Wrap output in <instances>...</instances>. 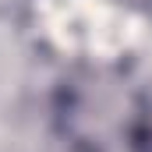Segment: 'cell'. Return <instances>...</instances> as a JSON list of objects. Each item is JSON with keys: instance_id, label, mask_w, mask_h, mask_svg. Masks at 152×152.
Returning a JSON list of instances; mask_svg holds the SVG:
<instances>
[{"instance_id": "obj_1", "label": "cell", "mask_w": 152, "mask_h": 152, "mask_svg": "<svg viewBox=\"0 0 152 152\" xmlns=\"http://www.w3.org/2000/svg\"><path fill=\"white\" fill-rule=\"evenodd\" d=\"M134 152H152V117H145L134 131Z\"/></svg>"}]
</instances>
